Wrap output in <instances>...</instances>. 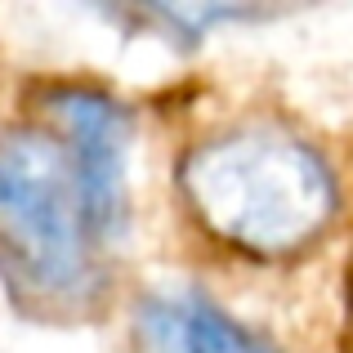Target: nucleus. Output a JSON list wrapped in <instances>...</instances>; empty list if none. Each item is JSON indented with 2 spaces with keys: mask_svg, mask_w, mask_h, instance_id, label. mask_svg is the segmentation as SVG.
I'll list each match as a JSON object with an SVG mask.
<instances>
[{
  "mask_svg": "<svg viewBox=\"0 0 353 353\" xmlns=\"http://www.w3.org/2000/svg\"><path fill=\"white\" fill-rule=\"evenodd\" d=\"M179 192L215 241L264 259L300 255L336 219L327 161L277 125H233L192 143Z\"/></svg>",
  "mask_w": 353,
  "mask_h": 353,
  "instance_id": "1",
  "label": "nucleus"
},
{
  "mask_svg": "<svg viewBox=\"0 0 353 353\" xmlns=\"http://www.w3.org/2000/svg\"><path fill=\"white\" fill-rule=\"evenodd\" d=\"M99 233L72 152L50 125L0 134V268L27 295L77 304L94 286Z\"/></svg>",
  "mask_w": 353,
  "mask_h": 353,
  "instance_id": "2",
  "label": "nucleus"
},
{
  "mask_svg": "<svg viewBox=\"0 0 353 353\" xmlns=\"http://www.w3.org/2000/svg\"><path fill=\"white\" fill-rule=\"evenodd\" d=\"M45 121L72 152L99 241L112 237L125 219V117L121 108L99 90L68 85L45 94Z\"/></svg>",
  "mask_w": 353,
  "mask_h": 353,
  "instance_id": "3",
  "label": "nucleus"
},
{
  "mask_svg": "<svg viewBox=\"0 0 353 353\" xmlns=\"http://www.w3.org/2000/svg\"><path fill=\"white\" fill-rule=\"evenodd\" d=\"M139 340L148 353H273L241 322L188 291L152 295L139 313Z\"/></svg>",
  "mask_w": 353,
  "mask_h": 353,
  "instance_id": "4",
  "label": "nucleus"
},
{
  "mask_svg": "<svg viewBox=\"0 0 353 353\" xmlns=\"http://www.w3.org/2000/svg\"><path fill=\"white\" fill-rule=\"evenodd\" d=\"M349 313H353V268H349Z\"/></svg>",
  "mask_w": 353,
  "mask_h": 353,
  "instance_id": "5",
  "label": "nucleus"
}]
</instances>
